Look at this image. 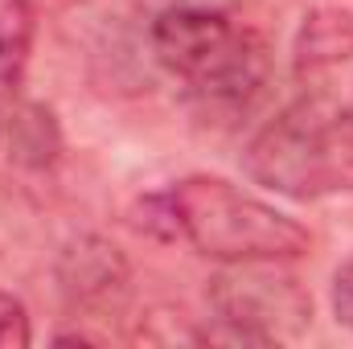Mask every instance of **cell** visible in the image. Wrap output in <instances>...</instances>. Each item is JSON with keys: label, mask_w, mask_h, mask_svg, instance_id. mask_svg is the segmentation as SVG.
Returning <instances> with one entry per match:
<instances>
[{"label": "cell", "mask_w": 353, "mask_h": 349, "mask_svg": "<svg viewBox=\"0 0 353 349\" xmlns=\"http://www.w3.org/2000/svg\"><path fill=\"white\" fill-rule=\"evenodd\" d=\"M29 346V317L25 304L8 292H0V349H25Z\"/></svg>", "instance_id": "30bf717a"}, {"label": "cell", "mask_w": 353, "mask_h": 349, "mask_svg": "<svg viewBox=\"0 0 353 349\" xmlns=\"http://www.w3.org/2000/svg\"><path fill=\"white\" fill-rule=\"evenodd\" d=\"M234 25L222 8H201V4H181L157 17L152 25V50L157 58L173 70L176 79L197 83L234 41Z\"/></svg>", "instance_id": "277c9868"}, {"label": "cell", "mask_w": 353, "mask_h": 349, "mask_svg": "<svg viewBox=\"0 0 353 349\" xmlns=\"http://www.w3.org/2000/svg\"><path fill=\"white\" fill-rule=\"evenodd\" d=\"M33 29H37V17L25 0H12L0 8V94H12L21 87L33 54Z\"/></svg>", "instance_id": "ba28073f"}, {"label": "cell", "mask_w": 353, "mask_h": 349, "mask_svg": "<svg viewBox=\"0 0 353 349\" xmlns=\"http://www.w3.org/2000/svg\"><path fill=\"white\" fill-rule=\"evenodd\" d=\"M58 283L70 300L103 304L128 288V259L119 255L115 243L99 235H79L58 255Z\"/></svg>", "instance_id": "8992f818"}, {"label": "cell", "mask_w": 353, "mask_h": 349, "mask_svg": "<svg viewBox=\"0 0 353 349\" xmlns=\"http://www.w3.org/2000/svg\"><path fill=\"white\" fill-rule=\"evenodd\" d=\"M267 74H271V58H267V41L255 29H239L230 50L197 79L189 83L193 94L205 103V107H222V111H239V107H251L259 99V90L267 87Z\"/></svg>", "instance_id": "5b68a950"}, {"label": "cell", "mask_w": 353, "mask_h": 349, "mask_svg": "<svg viewBox=\"0 0 353 349\" xmlns=\"http://www.w3.org/2000/svg\"><path fill=\"white\" fill-rule=\"evenodd\" d=\"M333 312L345 329H353V259L341 263L333 275Z\"/></svg>", "instance_id": "8fae6325"}, {"label": "cell", "mask_w": 353, "mask_h": 349, "mask_svg": "<svg viewBox=\"0 0 353 349\" xmlns=\"http://www.w3.org/2000/svg\"><path fill=\"white\" fill-rule=\"evenodd\" d=\"M205 300L218 321L243 325L259 333L263 341H296L312 325V296L308 288L283 271L279 259H243L226 263L218 275H210Z\"/></svg>", "instance_id": "3957f363"}, {"label": "cell", "mask_w": 353, "mask_h": 349, "mask_svg": "<svg viewBox=\"0 0 353 349\" xmlns=\"http://www.w3.org/2000/svg\"><path fill=\"white\" fill-rule=\"evenodd\" d=\"M353 58V12L345 8H312L296 33V70H329Z\"/></svg>", "instance_id": "52a82bcc"}, {"label": "cell", "mask_w": 353, "mask_h": 349, "mask_svg": "<svg viewBox=\"0 0 353 349\" xmlns=\"http://www.w3.org/2000/svg\"><path fill=\"white\" fill-rule=\"evenodd\" d=\"M255 185L292 201L353 193V111L329 94L288 103L243 152Z\"/></svg>", "instance_id": "6da1fadb"}, {"label": "cell", "mask_w": 353, "mask_h": 349, "mask_svg": "<svg viewBox=\"0 0 353 349\" xmlns=\"http://www.w3.org/2000/svg\"><path fill=\"white\" fill-rule=\"evenodd\" d=\"M8 144H12V157H17L21 165H33V169L54 165V157H58V148H62L54 115H50L46 107H37V103L21 107V111L8 119Z\"/></svg>", "instance_id": "9c48e42d"}, {"label": "cell", "mask_w": 353, "mask_h": 349, "mask_svg": "<svg viewBox=\"0 0 353 349\" xmlns=\"http://www.w3.org/2000/svg\"><path fill=\"white\" fill-rule=\"evenodd\" d=\"M176 235L189 239L205 259H300L308 255V230L259 201L255 193L222 181V177H185L169 189Z\"/></svg>", "instance_id": "7a4b0ae2"}]
</instances>
